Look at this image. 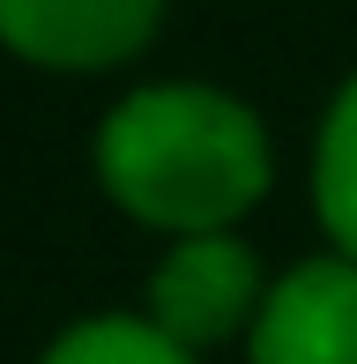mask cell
<instances>
[{"label": "cell", "mask_w": 357, "mask_h": 364, "mask_svg": "<svg viewBox=\"0 0 357 364\" xmlns=\"http://www.w3.org/2000/svg\"><path fill=\"white\" fill-rule=\"evenodd\" d=\"M253 364H357V260L320 253L253 312Z\"/></svg>", "instance_id": "cell-3"}, {"label": "cell", "mask_w": 357, "mask_h": 364, "mask_svg": "<svg viewBox=\"0 0 357 364\" xmlns=\"http://www.w3.org/2000/svg\"><path fill=\"white\" fill-rule=\"evenodd\" d=\"M97 178L127 216L201 238L238 223L268 193V134L223 90L156 82L112 105L97 134Z\"/></svg>", "instance_id": "cell-1"}, {"label": "cell", "mask_w": 357, "mask_h": 364, "mask_svg": "<svg viewBox=\"0 0 357 364\" xmlns=\"http://www.w3.org/2000/svg\"><path fill=\"white\" fill-rule=\"evenodd\" d=\"M261 297L268 290H261L253 245H238L231 230H201V238H178L164 268L149 275V320L178 350H208V342L238 335L261 312Z\"/></svg>", "instance_id": "cell-2"}, {"label": "cell", "mask_w": 357, "mask_h": 364, "mask_svg": "<svg viewBox=\"0 0 357 364\" xmlns=\"http://www.w3.org/2000/svg\"><path fill=\"white\" fill-rule=\"evenodd\" d=\"M45 364H193L156 320H82L45 350Z\"/></svg>", "instance_id": "cell-6"}, {"label": "cell", "mask_w": 357, "mask_h": 364, "mask_svg": "<svg viewBox=\"0 0 357 364\" xmlns=\"http://www.w3.org/2000/svg\"><path fill=\"white\" fill-rule=\"evenodd\" d=\"M164 0H0V45L38 68H119L156 38Z\"/></svg>", "instance_id": "cell-4"}, {"label": "cell", "mask_w": 357, "mask_h": 364, "mask_svg": "<svg viewBox=\"0 0 357 364\" xmlns=\"http://www.w3.org/2000/svg\"><path fill=\"white\" fill-rule=\"evenodd\" d=\"M313 201L328 238L357 260V75L343 82V97L320 119V149H313Z\"/></svg>", "instance_id": "cell-5"}]
</instances>
